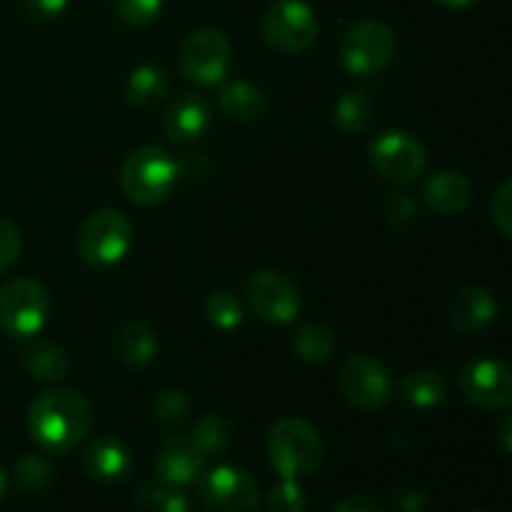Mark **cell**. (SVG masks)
<instances>
[{"mask_svg": "<svg viewBox=\"0 0 512 512\" xmlns=\"http://www.w3.org/2000/svg\"><path fill=\"white\" fill-rule=\"evenodd\" d=\"M93 425V408L78 390H45L28 410L30 438L48 453H70Z\"/></svg>", "mask_w": 512, "mask_h": 512, "instance_id": "obj_1", "label": "cell"}, {"mask_svg": "<svg viewBox=\"0 0 512 512\" xmlns=\"http://www.w3.org/2000/svg\"><path fill=\"white\" fill-rule=\"evenodd\" d=\"M270 465L285 480H303L320 468L323 443L303 418H280L268 435Z\"/></svg>", "mask_w": 512, "mask_h": 512, "instance_id": "obj_2", "label": "cell"}, {"mask_svg": "<svg viewBox=\"0 0 512 512\" xmlns=\"http://www.w3.org/2000/svg\"><path fill=\"white\" fill-rule=\"evenodd\" d=\"M178 175L180 165L170 158L168 150L158 145H143L125 158L120 168V185L133 203L158 205L170 198Z\"/></svg>", "mask_w": 512, "mask_h": 512, "instance_id": "obj_3", "label": "cell"}, {"mask_svg": "<svg viewBox=\"0 0 512 512\" xmlns=\"http://www.w3.org/2000/svg\"><path fill=\"white\" fill-rule=\"evenodd\" d=\"M133 245V223L123 210L105 208L90 215L78 230L75 248L93 268H110L128 255Z\"/></svg>", "mask_w": 512, "mask_h": 512, "instance_id": "obj_4", "label": "cell"}, {"mask_svg": "<svg viewBox=\"0 0 512 512\" xmlns=\"http://www.w3.org/2000/svg\"><path fill=\"white\" fill-rule=\"evenodd\" d=\"M50 295L33 278H13L0 288V330L10 338L30 340L43 330Z\"/></svg>", "mask_w": 512, "mask_h": 512, "instance_id": "obj_5", "label": "cell"}, {"mask_svg": "<svg viewBox=\"0 0 512 512\" xmlns=\"http://www.w3.org/2000/svg\"><path fill=\"white\" fill-rule=\"evenodd\" d=\"M368 158L375 173L395 185L415 183L428 168L423 143L405 130H385L370 140Z\"/></svg>", "mask_w": 512, "mask_h": 512, "instance_id": "obj_6", "label": "cell"}, {"mask_svg": "<svg viewBox=\"0 0 512 512\" xmlns=\"http://www.w3.org/2000/svg\"><path fill=\"white\" fill-rule=\"evenodd\" d=\"M318 15L305 0H275L263 18V35L283 55L305 53L318 38Z\"/></svg>", "mask_w": 512, "mask_h": 512, "instance_id": "obj_7", "label": "cell"}, {"mask_svg": "<svg viewBox=\"0 0 512 512\" xmlns=\"http://www.w3.org/2000/svg\"><path fill=\"white\" fill-rule=\"evenodd\" d=\"M395 55V33L383 20H363L345 33L340 63L350 75L368 78L380 73Z\"/></svg>", "mask_w": 512, "mask_h": 512, "instance_id": "obj_8", "label": "cell"}, {"mask_svg": "<svg viewBox=\"0 0 512 512\" xmlns=\"http://www.w3.org/2000/svg\"><path fill=\"white\" fill-rule=\"evenodd\" d=\"M198 498L205 512H258L260 493L245 470L220 465L198 478Z\"/></svg>", "mask_w": 512, "mask_h": 512, "instance_id": "obj_9", "label": "cell"}, {"mask_svg": "<svg viewBox=\"0 0 512 512\" xmlns=\"http://www.w3.org/2000/svg\"><path fill=\"white\" fill-rule=\"evenodd\" d=\"M245 300L260 320L273 325L293 323L300 313V288L278 270H258L250 275Z\"/></svg>", "mask_w": 512, "mask_h": 512, "instance_id": "obj_10", "label": "cell"}, {"mask_svg": "<svg viewBox=\"0 0 512 512\" xmlns=\"http://www.w3.org/2000/svg\"><path fill=\"white\" fill-rule=\"evenodd\" d=\"M180 68L198 85L223 83L230 68V40L223 30L200 28L180 48Z\"/></svg>", "mask_w": 512, "mask_h": 512, "instance_id": "obj_11", "label": "cell"}, {"mask_svg": "<svg viewBox=\"0 0 512 512\" xmlns=\"http://www.w3.org/2000/svg\"><path fill=\"white\" fill-rule=\"evenodd\" d=\"M343 395L350 405L360 410H378L393 395V380L388 368L368 353H353L343 365L340 375Z\"/></svg>", "mask_w": 512, "mask_h": 512, "instance_id": "obj_12", "label": "cell"}, {"mask_svg": "<svg viewBox=\"0 0 512 512\" xmlns=\"http://www.w3.org/2000/svg\"><path fill=\"white\" fill-rule=\"evenodd\" d=\"M460 390L478 408H505L512 403V368L493 358L473 360L460 373Z\"/></svg>", "mask_w": 512, "mask_h": 512, "instance_id": "obj_13", "label": "cell"}, {"mask_svg": "<svg viewBox=\"0 0 512 512\" xmlns=\"http://www.w3.org/2000/svg\"><path fill=\"white\" fill-rule=\"evenodd\" d=\"M165 135L173 143L188 145L203 138L210 128V105L203 95L183 93L168 105L163 118Z\"/></svg>", "mask_w": 512, "mask_h": 512, "instance_id": "obj_14", "label": "cell"}, {"mask_svg": "<svg viewBox=\"0 0 512 512\" xmlns=\"http://www.w3.org/2000/svg\"><path fill=\"white\" fill-rule=\"evenodd\" d=\"M85 473L98 483H120L130 475L133 468V453L128 445L115 435H98L90 440L83 453Z\"/></svg>", "mask_w": 512, "mask_h": 512, "instance_id": "obj_15", "label": "cell"}, {"mask_svg": "<svg viewBox=\"0 0 512 512\" xmlns=\"http://www.w3.org/2000/svg\"><path fill=\"white\" fill-rule=\"evenodd\" d=\"M205 458L190 438H170L168 443L160 448L158 460H155V473L158 480L165 485H175V488H185V485L195 483L203 475Z\"/></svg>", "mask_w": 512, "mask_h": 512, "instance_id": "obj_16", "label": "cell"}, {"mask_svg": "<svg viewBox=\"0 0 512 512\" xmlns=\"http://www.w3.org/2000/svg\"><path fill=\"white\" fill-rule=\"evenodd\" d=\"M425 203L440 215H458L473 203V183L460 170H440L425 183Z\"/></svg>", "mask_w": 512, "mask_h": 512, "instance_id": "obj_17", "label": "cell"}, {"mask_svg": "<svg viewBox=\"0 0 512 512\" xmlns=\"http://www.w3.org/2000/svg\"><path fill=\"white\" fill-rule=\"evenodd\" d=\"M498 315V303L488 288H463L450 303V320L465 335L480 333Z\"/></svg>", "mask_w": 512, "mask_h": 512, "instance_id": "obj_18", "label": "cell"}, {"mask_svg": "<svg viewBox=\"0 0 512 512\" xmlns=\"http://www.w3.org/2000/svg\"><path fill=\"white\" fill-rule=\"evenodd\" d=\"M23 365L38 383H60L70 373L68 353L53 340H28L23 348Z\"/></svg>", "mask_w": 512, "mask_h": 512, "instance_id": "obj_19", "label": "cell"}, {"mask_svg": "<svg viewBox=\"0 0 512 512\" xmlns=\"http://www.w3.org/2000/svg\"><path fill=\"white\" fill-rule=\"evenodd\" d=\"M115 353L128 368H145L158 355V338L143 320H128L115 335Z\"/></svg>", "mask_w": 512, "mask_h": 512, "instance_id": "obj_20", "label": "cell"}, {"mask_svg": "<svg viewBox=\"0 0 512 512\" xmlns=\"http://www.w3.org/2000/svg\"><path fill=\"white\" fill-rule=\"evenodd\" d=\"M170 90L168 73L160 65H140L130 73L128 83H125V98L133 108L138 110H153L165 100Z\"/></svg>", "mask_w": 512, "mask_h": 512, "instance_id": "obj_21", "label": "cell"}, {"mask_svg": "<svg viewBox=\"0 0 512 512\" xmlns=\"http://www.w3.org/2000/svg\"><path fill=\"white\" fill-rule=\"evenodd\" d=\"M218 105L228 118L240 120V123H250V120H258L265 113L268 98H265V93L258 85L238 80V83L225 85L218 98Z\"/></svg>", "mask_w": 512, "mask_h": 512, "instance_id": "obj_22", "label": "cell"}, {"mask_svg": "<svg viewBox=\"0 0 512 512\" xmlns=\"http://www.w3.org/2000/svg\"><path fill=\"white\" fill-rule=\"evenodd\" d=\"M398 393L410 408H433L448 393V385H445L443 375L435 373V370H413V373L405 375L398 385Z\"/></svg>", "mask_w": 512, "mask_h": 512, "instance_id": "obj_23", "label": "cell"}, {"mask_svg": "<svg viewBox=\"0 0 512 512\" xmlns=\"http://www.w3.org/2000/svg\"><path fill=\"white\" fill-rule=\"evenodd\" d=\"M373 113L375 105L365 90H348L335 103L333 123L343 135H360L363 130H368Z\"/></svg>", "mask_w": 512, "mask_h": 512, "instance_id": "obj_24", "label": "cell"}, {"mask_svg": "<svg viewBox=\"0 0 512 512\" xmlns=\"http://www.w3.org/2000/svg\"><path fill=\"white\" fill-rule=\"evenodd\" d=\"M290 345H293V353L298 355L300 360L320 365L328 363L330 355L335 353V335L328 325L313 323V320H310V323H303L295 330Z\"/></svg>", "mask_w": 512, "mask_h": 512, "instance_id": "obj_25", "label": "cell"}, {"mask_svg": "<svg viewBox=\"0 0 512 512\" xmlns=\"http://www.w3.org/2000/svg\"><path fill=\"white\" fill-rule=\"evenodd\" d=\"M190 440L203 453L205 460L213 458V455H223L230 448V425L218 415H203L195 423Z\"/></svg>", "mask_w": 512, "mask_h": 512, "instance_id": "obj_26", "label": "cell"}, {"mask_svg": "<svg viewBox=\"0 0 512 512\" xmlns=\"http://www.w3.org/2000/svg\"><path fill=\"white\" fill-rule=\"evenodd\" d=\"M15 485H18L23 493H40L50 485V480L55 478V468L48 458L43 455H25L18 460L13 470Z\"/></svg>", "mask_w": 512, "mask_h": 512, "instance_id": "obj_27", "label": "cell"}, {"mask_svg": "<svg viewBox=\"0 0 512 512\" xmlns=\"http://www.w3.org/2000/svg\"><path fill=\"white\" fill-rule=\"evenodd\" d=\"M205 318L220 330H233L243 323V303L233 293L215 290L205 300Z\"/></svg>", "mask_w": 512, "mask_h": 512, "instance_id": "obj_28", "label": "cell"}, {"mask_svg": "<svg viewBox=\"0 0 512 512\" xmlns=\"http://www.w3.org/2000/svg\"><path fill=\"white\" fill-rule=\"evenodd\" d=\"M138 500L150 512H190L188 498L175 485L145 483L140 485Z\"/></svg>", "mask_w": 512, "mask_h": 512, "instance_id": "obj_29", "label": "cell"}, {"mask_svg": "<svg viewBox=\"0 0 512 512\" xmlns=\"http://www.w3.org/2000/svg\"><path fill=\"white\" fill-rule=\"evenodd\" d=\"M188 413H190V400L183 390L168 388V390H160V393L155 395L153 415L158 423L175 425L180 423V420L188 418Z\"/></svg>", "mask_w": 512, "mask_h": 512, "instance_id": "obj_30", "label": "cell"}, {"mask_svg": "<svg viewBox=\"0 0 512 512\" xmlns=\"http://www.w3.org/2000/svg\"><path fill=\"white\" fill-rule=\"evenodd\" d=\"M115 15L123 20L125 25H135V28H143L150 25L160 15L163 8V0H113Z\"/></svg>", "mask_w": 512, "mask_h": 512, "instance_id": "obj_31", "label": "cell"}, {"mask_svg": "<svg viewBox=\"0 0 512 512\" xmlns=\"http://www.w3.org/2000/svg\"><path fill=\"white\" fill-rule=\"evenodd\" d=\"M308 505L305 490L300 488L298 480H280L278 485L270 488L268 510L270 512H303Z\"/></svg>", "mask_w": 512, "mask_h": 512, "instance_id": "obj_32", "label": "cell"}, {"mask_svg": "<svg viewBox=\"0 0 512 512\" xmlns=\"http://www.w3.org/2000/svg\"><path fill=\"white\" fill-rule=\"evenodd\" d=\"M23 255V235L13 223L0 218V273L13 268Z\"/></svg>", "mask_w": 512, "mask_h": 512, "instance_id": "obj_33", "label": "cell"}, {"mask_svg": "<svg viewBox=\"0 0 512 512\" xmlns=\"http://www.w3.org/2000/svg\"><path fill=\"white\" fill-rule=\"evenodd\" d=\"M490 210H493V220L495 225H498L500 233L512 240V180H508V183H503L495 190Z\"/></svg>", "mask_w": 512, "mask_h": 512, "instance_id": "obj_34", "label": "cell"}, {"mask_svg": "<svg viewBox=\"0 0 512 512\" xmlns=\"http://www.w3.org/2000/svg\"><path fill=\"white\" fill-rule=\"evenodd\" d=\"M385 210L393 218V223H410L413 218H418V203L408 193L390 195L388 203H385Z\"/></svg>", "mask_w": 512, "mask_h": 512, "instance_id": "obj_35", "label": "cell"}, {"mask_svg": "<svg viewBox=\"0 0 512 512\" xmlns=\"http://www.w3.org/2000/svg\"><path fill=\"white\" fill-rule=\"evenodd\" d=\"M70 0H25V10L33 20H55L65 8H68Z\"/></svg>", "mask_w": 512, "mask_h": 512, "instance_id": "obj_36", "label": "cell"}, {"mask_svg": "<svg viewBox=\"0 0 512 512\" xmlns=\"http://www.w3.org/2000/svg\"><path fill=\"white\" fill-rule=\"evenodd\" d=\"M333 512H383L378 503H373L365 495H343V498L335 503Z\"/></svg>", "mask_w": 512, "mask_h": 512, "instance_id": "obj_37", "label": "cell"}, {"mask_svg": "<svg viewBox=\"0 0 512 512\" xmlns=\"http://www.w3.org/2000/svg\"><path fill=\"white\" fill-rule=\"evenodd\" d=\"M498 438H500V445H503L505 453L512 455V413L503 420V423H500Z\"/></svg>", "mask_w": 512, "mask_h": 512, "instance_id": "obj_38", "label": "cell"}, {"mask_svg": "<svg viewBox=\"0 0 512 512\" xmlns=\"http://www.w3.org/2000/svg\"><path fill=\"white\" fill-rule=\"evenodd\" d=\"M443 8H450V10H463V8H470V5L475 3V0H438Z\"/></svg>", "mask_w": 512, "mask_h": 512, "instance_id": "obj_39", "label": "cell"}, {"mask_svg": "<svg viewBox=\"0 0 512 512\" xmlns=\"http://www.w3.org/2000/svg\"><path fill=\"white\" fill-rule=\"evenodd\" d=\"M5 490H8V483H5V473L0 470V505H3L5 500Z\"/></svg>", "mask_w": 512, "mask_h": 512, "instance_id": "obj_40", "label": "cell"}, {"mask_svg": "<svg viewBox=\"0 0 512 512\" xmlns=\"http://www.w3.org/2000/svg\"><path fill=\"white\" fill-rule=\"evenodd\" d=\"M480 512H485V510H480Z\"/></svg>", "mask_w": 512, "mask_h": 512, "instance_id": "obj_41", "label": "cell"}]
</instances>
